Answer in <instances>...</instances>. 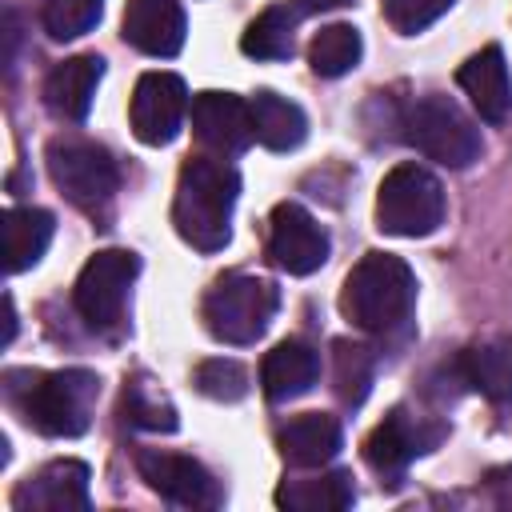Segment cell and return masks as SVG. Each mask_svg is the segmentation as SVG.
<instances>
[{
  "label": "cell",
  "instance_id": "obj_1",
  "mask_svg": "<svg viewBox=\"0 0 512 512\" xmlns=\"http://www.w3.org/2000/svg\"><path fill=\"white\" fill-rule=\"evenodd\" d=\"M240 196V172L220 156H188L176 176L172 224L196 252H220L232 240V208Z\"/></svg>",
  "mask_w": 512,
  "mask_h": 512
},
{
  "label": "cell",
  "instance_id": "obj_2",
  "mask_svg": "<svg viewBox=\"0 0 512 512\" xmlns=\"http://www.w3.org/2000/svg\"><path fill=\"white\" fill-rule=\"evenodd\" d=\"M416 304V276L392 252H368L340 288V312L348 324L372 336L400 332Z\"/></svg>",
  "mask_w": 512,
  "mask_h": 512
},
{
  "label": "cell",
  "instance_id": "obj_3",
  "mask_svg": "<svg viewBox=\"0 0 512 512\" xmlns=\"http://www.w3.org/2000/svg\"><path fill=\"white\" fill-rule=\"evenodd\" d=\"M100 396V380L88 368L60 372H28L24 388H12L24 420L44 436H80L92 424V408Z\"/></svg>",
  "mask_w": 512,
  "mask_h": 512
},
{
  "label": "cell",
  "instance_id": "obj_4",
  "mask_svg": "<svg viewBox=\"0 0 512 512\" xmlns=\"http://www.w3.org/2000/svg\"><path fill=\"white\" fill-rule=\"evenodd\" d=\"M276 308H280V288L248 272L220 276L200 300L204 328L224 344H256L268 332Z\"/></svg>",
  "mask_w": 512,
  "mask_h": 512
},
{
  "label": "cell",
  "instance_id": "obj_5",
  "mask_svg": "<svg viewBox=\"0 0 512 512\" xmlns=\"http://www.w3.org/2000/svg\"><path fill=\"white\" fill-rule=\"evenodd\" d=\"M444 220V188L424 164H396L376 188V224L388 236H428Z\"/></svg>",
  "mask_w": 512,
  "mask_h": 512
},
{
  "label": "cell",
  "instance_id": "obj_6",
  "mask_svg": "<svg viewBox=\"0 0 512 512\" xmlns=\"http://www.w3.org/2000/svg\"><path fill=\"white\" fill-rule=\"evenodd\" d=\"M404 140L424 152L436 164L448 168H468L480 156V128L464 116V108L448 96H420L408 112H404Z\"/></svg>",
  "mask_w": 512,
  "mask_h": 512
},
{
  "label": "cell",
  "instance_id": "obj_7",
  "mask_svg": "<svg viewBox=\"0 0 512 512\" xmlns=\"http://www.w3.org/2000/svg\"><path fill=\"white\" fill-rule=\"evenodd\" d=\"M48 172L56 188L84 212H100L104 204H112L120 188V168L112 152L92 140H76V136L48 144Z\"/></svg>",
  "mask_w": 512,
  "mask_h": 512
},
{
  "label": "cell",
  "instance_id": "obj_8",
  "mask_svg": "<svg viewBox=\"0 0 512 512\" xmlns=\"http://www.w3.org/2000/svg\"><path fill=\"white\" fill-rule=\"evenodd\" d=\"M136 272H140V260L136 252H124V248H104L80 268L72 304L92 332H112L120 324Z\"/></svg>",
  "mask_w": 512,
  "mask_h": 512
},
{
  "label": "cell",
  "instance_id": "obj_9",
  "mask_svg": "<svg viewBox=\"0 0 512 512\" xmlns=\"http://www.w3.org/2000/svg\"><path fill=\"white\" fill-rule=\"evenodd\" d=\"M188 112V88L176 72H144L132 88V104H128V120L140 144L148 148H164L180 136Z\"/></svg>",
  "mask_w": 512,
  "mask_h": 512
},
{
  "label": "cell",
  "instance_id": "obj_10",
  "mask_svg": "<svg viewBox=\"0 0 512 512\" xmlns=\"http://www.w3.org/2000/svg\"><path fill=\"white\" fill-rule=\"evenodd\" d=\"M136 468H140V480L156 496H164L168 504H180V508H216L220 504L216 476L192 456L164 452V448H144L136 456Z\"/></svg>",
  "mask_w": 512,
  "mask_h": 512
},
{
  "label": "cell",
  "instance_id": "obj_11",
  "mask_svg": "<svg viewBox=\"0 0 512 512\" xmlns=\"http://www.w3.org/2000/svg\"><path fill=\"white\" fill-rule=\"evenodd\" d=\"M268 256L288 276H308L328 260V232L316 224L308 208L284 200L268 216Z\"/></svg>",
  "mask_w": 512,
  "mask_h": 512
},
{
  "label": "cell",
  "instance_id": "obj_12",
  "mask_svg": "<svg viewBox=\"0 0 512 512\" xmlns=\"http://www.w3.org/2000/svg\"><path fill=\"white\" fill-rule=\"evenodd\" d=\"M16 512H84L88 508V464L52 460L12 492Z\"/></svg>",
  "mask_w": 512,
  "mask_h": 512
},
{
  "label": "cell",
  "instance_id": "obj_13",
  "mask_svg": "<svg viewBox=\"0 0 512 512\" xmlns=\"http://www.w3.org/2000/svg\"><path fill=\"white\" fill-rule=\"evenodd\" d=\"M192 128H196V140L220 156H236L256 140L248 100L232 92H200L192 100Z\"/></svg>",
  "mask_w": 512,
  "mask_h": 512
},
{
  "label": "cell",
  "instance_id": "obj_14",
  "mask_svg": "<svg viewBox=\"0 0 512 512\" xmlns=\"http://www.w3.org/2000/svg\"><path fill=\"white\" fill-rule=\"evenodd\" d=\"M124 40L144 56H176L184 48V8L180 0H128L124 4Z\"/></svg>",
  "mask_w": 512,
  "mask_h": 512
},
{
  "label": "cell",
  "instance_id": "obj_15",
  "mask_svg": "<svg viewBox=\"0 0 512 512\" xmlns=\"http://www.w3.org/2000/svg\"><path fill=\"white\" fill-rule=\"evenodd\" d=\"M456 84L464 88V96L472 100L480 120H488V124L508 120V112H512V76H508V60H504L500 44H488L476 56H468L456 68Z\"/></svg>",
  "mask_w": 512,
  "mask_h": 512
},
{
  "label": "cell",
  "instance_id": "obj_16",
  "mask_svg": "<svg viewBox=\"0 0 512 512\" xmlns=\"http://www.w3.org/2000/svg\"><path fill=\"white\" fill-rule=\"evenodd\" d=\"M320 380V352L304 340H280L260 360V388L272 404L304 396Z\"/></svg>",
  "mask_w": 512,
  "mask_h": 512
},
{
  "label": "cell",
  "instance_id": "obj_17",
  "mask_svg": "<svg viewBox=\"0 0 512 512\" xmlns=\"http://www.w3.org/2000/svg\"><path fill=\"white\" fill-rule=\"evenodd\" d=\"M104 80V60L84 52V56H68L60 60L48 80H44V104L64 116V120H84L88 108H92V96Z\"/></svg>",
  "mask_w": 512,
  "mask_h": 512
},
{
  "label": "cell",
  "instance_id": "obj_18",
  "mask_svg": "<svg viewBox=\"0 0 512 512\" xmlns=\"http://www.w3.org/2000/svg\"><path fill=\"white\" fill-rule=\"evenodd\" d=\"M340 420L328 412H300L280 428V456L296 468H320L340 452Z\"/></svg>",
  "mask_w": 512,
  "mask_h": 512
},
{
  "label": "cell",
  "instance_id": "obj_19",
  "mask_svg": "<svg viewBox=\"0 0 512 512\" xmlns=\"http://www.w3.org/2000/svg\"><path fill=\"white\" fill-rule=\"evenodd\" d=\"M424 448L420 428L412 424V416L404 408H392L364 440V460L372 464V472L380 476H400L408 468V460Z\"/></svg>",
  "mask_w": 512,
  "mask_h": 512
},
{
  "label": "cell",
  "instance_id": "obj_20",
  "mask_svg": "<svg viewBox=\"0 0 512 512\" xmlns=\"http://www.w3.org/2000/svg\"><path fill=\"white\" fill-rule=\"evenodd\" d=\"M460 376L492 404H508L512 400V336L472 344L460 356Z\"/></svg>",
  "mask_w": 512,
  "mask_h": 512
},
{
  "label": "cell",
  "instance_id": "obj_21",
  "mask_svg": "<svg viewBox=\"0 0 512 512\" xmlns=\"http://www.w3.org/2000/svg\"><path fill=\"white\" fill-rule=\"evenodd\" d=\"M252 108V128H256V140L272 152H292L304 136H308V116L300 104H292L288 96L280 92H256L248 100Z\"/></svg>",
  "mask_w": 512,
  "mask_h": 512
},
{
  "label": "cell",
  "instance_id": "obj_22",
  "mask_svg": "<svg viewBox=\"0 0 512 512\" xmlns=\"http://www.w3.org/2000/svg\"><path fill=\"white\" fill-rule=\"evenodd\" d=\"M0 232H4V268L8 272H24L48 252L56 220L44 208H8Z\"/></svg>",
  "mask_w": 512,
  "mask_h": 512
},
{
  "label": "cell",
  "instance_id": "obj_23",
  "mask_svg": "<svg viewBox=\"0 0 512 512\" xmlns=\"http://www.w3.org/2000/svg\"><path fill=\"white\" fill-rule=\"evenodd\" d=\"M352 500H356L352 476L340 468L308 476V480H284L276 488V504L288 512H344L352 508Z\"/></svg>",
  "mask_w": 512,
  "mask_h": 512
},
{
  "label": "cell",
  "instance_id": "obj_24",
  "mask_svg": "<svg viewBox=\"0 0 512 512\" xmlns=\"http://www.w3.org/2000/svg\"><path fill=\"white\" fill-rule=\"evenodd\" d=\"M296 44V12H288L284 4L264 8L240 36V52L252 60H284L292 56Z\"/></svg>",
  "mask_w": 512,
  "mask_h": 512
},
{
  "label": "cell",
  "instance_id": "obj_25",
  "mask_svg": "<svg viewBox=\"0 0 512 512\" xmlns=\"http://www.w3.org/2000/svg\"><path fill=\"white\" fill-rule=\"evenodd\" d=\"M360 56H364V40L352 24H328L308 44V64L324 80H336V76L352 72L360 64Z\"/></svg>",
  "mask_w": 512,
  "mask_h": 512
},
{
  "label": "cell",
  "instance_id": "obj_26",
  "mask_svg": "<svg viewBox=\"0 0 512 512\" xmlns=\"http://www.w3.org/2000/svg\"><path fill=\"white\" fill-rule=\"evenodd\" d=\"M124 416H128V424L148 428V432H176V424H180L176 404L144 376L124 384Z\"/></svg>",
  "mask_w": 512,
  "mask_h": 512
},
{
  "label": "cell",
  "instance_id": "obj_27",
  "mask_svg": "<svg viewBox=\"0 0 512 512\" xmlns=\"http://www.w3.org/2000/svg\"><path fill=\"white\" fill-rule=\"evenodd\" d=\"M332 384L344 404H352V408L364 404V396L372 388V352L360 344L336 340L332 344Z\"/></svg>",
  "mask_w": 512,
  "mask_h": 512
},
{
  "label": "cell",
  "instance_id": "obj_28",
  "mask_svg": "<svg viewBox=\"0 0 512 512\" xmlns=\"http://www.w3.org/2000/svg\"><path fill=\"white\" fill-rule=\"evenodd\" d=\"M192 384L196 392H204L208 400H244L248 396V368L232 356H212V360H200L196 372H192Z\"/></svg>",
  "mask_w": 512,
  "mask_h": 512
},
{
  "label": "cell",
  "instance_id": "obj_29",
  "mask_svg": "<svg viewBox=\"0 0 512 512\" xmlns=\"http://www.w3.org/2000/svg\"><path fill=\"white\" fill-rule=\"evenodd\" d=\"M100 0H48L40 20L52 40H76L100 24Z\"/></svg>",
  "mask_w": 512,
  "mask_h": 512
},
{
  "label": "cell",
  "instance_id": "obj_30",
  "mask_svg": "<svg viewBox=\"0 0 512 512\" xmlns=\"http://www.w3.org/2000/svg\"><path fill=\"white\" fill-rule=\"evenodd\" d=\"M456 0H384V16L396 32L412 36V32H424L432 20H440Z\"/></svg>",
  "mask_w": 512,
  "mask_h": 512
},
{
  "label": "cell",
  "instance_id": "obj_31",
  "mask_svg": "<svg viewBox=\"0 0 512 512\" xmlns=\"http://www.w3.org/2000/svg\"><path fill=\"white\" fill-rule=\"evenodd\" d=\"M344 4H352V0H296L300 12H332V8H344Z\"/></svg>",
  "mask_w": 512,
  "mask_h": 512
},
{
  "label": "cell",
  "instance_id": "obj_32",
  "mask_svg": "<svg viewBox=\"0 0 512 512\" xmlns=\"http://www.w3.org/2000/svg\"><path fill=\"white\" fill-rule=\"evenodd\" d=\"M16 336V312H12V296H4V344H12Z\"/></svg>",
  "mask_w": 512,
  "mask_h": 512
}]
</instances>
